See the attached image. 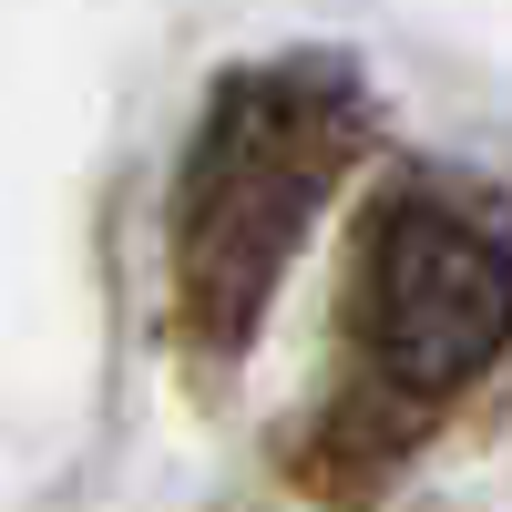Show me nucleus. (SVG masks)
<instances>
[{
	"label": "nucleus",
	"mask_w": 512,
	"mask_h": 512,
	"mask_svg": "<svg viewBox=\"0 0 512 512\" xmlns=\"http://www.w3.org/2000/svg\"><path fill=\"white\" fill-rule=\"evenodd\" d=\"M512 338V246L451 205H390L369 236V349L400 390H461Z\"/></svg>",
	"instance_id": "nucleus-2"
},
{
	"label": "nucleus",
	"mask_w": 512,
	"mask_h": 512,
	"mask_svg": "<svg viewBox=\"0 0 512 512\" xmlns=\"http://www.w3.org/2000/svg\"><path fill=\"white\" fill-rule=\"evenodd\" d=\"M328 154H338V103H318L297 72L226 82L205 103V134H195V164H185L175 256H185L195 318L216 338H236L256 318V297L287 267L297 226L318 216Z\"/></svg>",
	"instance_id": "nucleus-1"
}]
</instances>
